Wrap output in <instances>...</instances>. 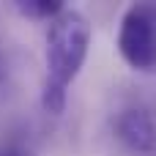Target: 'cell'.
I'll return each instance as SVG.
<instances>
[{
  "label": "cell",
  "mask_w": 156,
  "mask_h": 156,
  "mask_svg": "<svg viewBox=\"0 0 156 156\" xmlns=\"http://www.w3.org/2000/svg\"><path fill=\"white\" fill-rule=\"evenodd\" d=\"M0 156H25L22 151H16V148H8V151H3Z\"/></svg>",
  "instance_id": "5"
},
{
  "label": "cell",
  "mask_w": 156,
  "mask_h": 156,
  "mask_svg": "<svg viewBox=\"0 0 156 156\" xmlns=\"http://www.w3.org/2000/svg\"><path fill=\"white\" fill-rule=\"evenodd\" d=\"M90 49V22L77 8H63L47 27V74L41 85V107L49 115L66 110L69 85L85 66Z\"/></svg>",
  "instance_id": "1"
},
{
  "label": "cell",
  "mask_w": 156,
  "mask_h": 156,
  "mask_svg": "<svg viewBox=\"0 0 156 156\" xmlns=\"http://www.w3.org/2000/svg\"><path fill=\"white\" fill-rule=\"evenodd\" d=\"M118 52L129 69L156 71V3H134L121 16Z\"/></svg>",
  "instance_id": "2"
},
{
  "label": "cell",
  "mask_w": 156,
  "mask_h": 156,
  "mask_svg": "<svg viewBox=\"0 0 156 156\" xmlns=\"http://www.w3.org/2000/svg\"><path fill=\"white\" fill-rule=\"evenodd\" d=\"M14 8L30 19H55L66 5H63V0H16Z\"/></svg>",
  "instance_id": "4"
},
{
  "label": "cell",
  "mask_w": 156,
  "mask_h": 156,
  "mask_svg": "<svg viewBox=\"0 0 156 156\" xmlns=\"http://www.w3.org/2000/svg\"><path fill=\"white\" fill-rule=\"evenodd\" d=\"M112 132L129 154L134 156L156 154V121L145 107H123L112 121Z\"/></svg>",
  "instance_id": "3"
},
{
  "label": "cell",
  "mask_w": 156,
  "mask_h": 156,
  "mask_svg": "<svg viewBox=\"0 0 156 156\" xmlns=\"http://www.w3.org/2000/svg\"><path fill=\"white\" fill-rule=\"evenodd\" d=\"M0 80H3V63H0Z\"/></svg>",
  "instance_id": "6"
}]
</instances>
